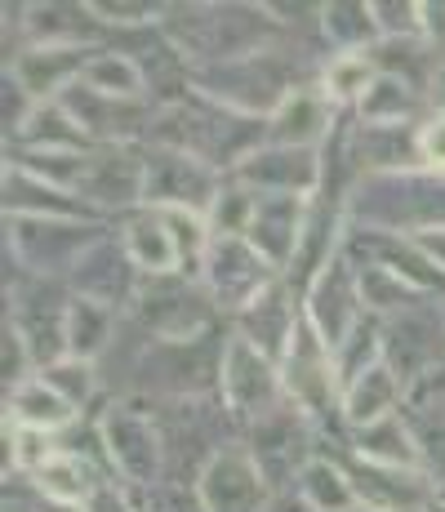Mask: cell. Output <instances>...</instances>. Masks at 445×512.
Listing matches in <instances>:
<instances>
[{
  "instance_id": "cell-32",
  "label": "cell",
  "mask_w": 445,
  "mask_h": 512,
  "mask_svg": "<svg viewBox=\"0 0 445 512\" xmlns=\"http://www.w3.org/2000/svg\"><path fill=\"white\" fill-rule=\"evenodd\" d=\"M116 330H121V308L72 294V308H67V357L98 361L112 348Z\"/></svg>"
},
{
  "instance_id": "cell-15",
  "label": "cell",
  "mask_w": 445,
  "mask_h": 512,
  "mask_svg": "<svg viewBox=\"0 0 445 512\" xmlns=\"http://www.w3.org/2000/svg\"><path fill=\"white\" fill-rule=\"evenodd\" d=\"M445 361V308H410L401 317L383 321V366H388L405 388H419L432 370Z\"/></svg>"
},
{
  "instance_id": "cell-44",
  "label": "cell",
  "mask_w": 445,
  "mask_h": 512,
  "mask_svg": "<svg viewBox=\"0 0 445 512\" xmlns=\"http://www.w3.org/2000/svg\"><path fill=\"white\" fill-rule=\"evenodd\" d=\"M89 9H94L98 27H103L107 36L152 32V27H161V18H165V5H138V0H89Z\"/></svg>"
},
{
  "instance_id": "cell-57",
  "label": "cell",
  "mask_w": 445,
  "mask_h": 512,
  "mask_svg": "<svg viewBox=\"0 0 445 512\" xmlns=\"http://www.w3.org/2000/svg\"><path fill=\"white\" fill-rule=\"evenodd\" d=\"M352 512H374V508H352Z\"/></svg>"
},
{
  "instance_id": "cell-39",
  "label": "cell",
  "mask_w": 445,
  "mask_h": 512,
  "mask_svg": "<svg viewBox=\"0 0 445 512\" xmlns=\"http://www.w3.org/2000/svg\"><path fill=\"white\" fill-rule=\"evenodd\" d=\"M321 41L330 54H370L379 45V27H374V9L339 0V5H321Z\"/></svg>"
},
{
  "instance_id": "cell-19",
  "label": "cell",
  "mask_w": 445,
  "mask_h": 512,
  "mask_svg": "<svg viewBox=\"0 0 445 512\" xmlns=\"http://www.w3.org/2000/svg\"><path fill=\"white\" fill-rule=\"evenodd\" d=\"M67 285H72V294H85V299L112 303V308H130L138 285H143V272L134 268L121 232H107V236H98L81 254V263L67 272Z\"/></svg>"
},
{
  "instance_id": "cell-11",
  "label": "cell",
  "mask_w": 445,
  "mask_h": 512,
  "mask_svg": "<svg viewBox=\"0 0 445 512\" xmlns=\"http://www.w3.org/2000/svg\"><path fill=\"white\" fill-rule=\"evenodd\" d=\"M241 441L254 455V464L263 468L267 486H272L276 495L294 490L299 472L321 455V450H316V423L303 415L294 401L285 410H276V415H267L263 423H254V428H245Z\"/></svg>"
},
{
  "instance_id": "cell-3",
  "label": "cell",
  "mask_w": 445,
  "mask_h": 512,
  "mask_svg": "<svg viewBox=\"0 0 445 512\" xmlns=\"http://www.w3.org/2000/svg\"><path fill=\"white\" fill-rule=\"evenodd\" d=\"M303 49H290L285 41L259 49V54L232 58V63L214 67H192V90L214 98V103L232 107L254 121H272V112L285 103L294 90H303Z\"/></svg>"
},
{
  "instance_id": "cell-24",
  "label": "cell",
  "mask_w": 445,
  "mask_h": 512,
  "mask_svg": "<svg viewBox=\"0 0 445 512\" xmlns=\"http://www.w3.org/2000/svg\"><path fill=\"white\" fill-rule=\"evenodd\" d=\"M343 112L334 107V98L316 85V76L303 90H294L267 121V143L276 147H325L330 134L339 130Z\"/></svg>"
},
{
  "instance_id": "cell-1",
  "label": "cell",
  "mask_w": 445,
  "mask_h": 512,
  "mask_svg": "<svg viewBox=\"0 0 445 512\" xmlns=\"http://www.w3.org/2000/svg\"><path fill=\"white\" fill-rule=\"evenodd\" d=\"M147 143L178 147V152L205 161L210 170L232 174L245 156H254L267 143V121L241 116L232 107L214 103V98L183 90L174 103H156V121Z\"/></svg>"
},
{
  "instance_id": "cell-10",
  "label": "cell",
  "mask_w": 445,
  "mask_h": 512,
  "mask_svg": "<svg viewBox=\"0 0 445 512\" xmlns=\"http://www.w3.org/2000/svg\"><path fill=\"white\" fill-rule=\"evenodd\" d=\"M281 374H285L290 401L316 428L343 423V388H339V374H334V352L325 348V339L312 330L308 317L299 321V334H294L290 352H285Z\"/></svg>"
},
{
  "instance_id": "cell-23",
  "label": "cell",
  "mask_w": 445,
  "mask_h": 512,
  "mask_svg": "<svg viewBox=\"0 0 445 512\" xmlns=\"http://www.w3.org/2000/svg\"><path fill=\"white\" fill-rule=\"evenodd\" d=\"M348 156L361 179L374 174H410L423 170L419 156V125H365L348 121Z\"/></svg>"
},
{
  "instance_id": "cell-34",
  "label": "cell",
  "mask_w": 445,
  "mask_h": 512,
  "mask_svg": "<svg viewBox=\"0 0 445 512\" xmlns=\"http://www.w3.org/2000/svg\"><path fill=\"white\" fill-rule=\"evenodd\" d=\"M81 85L103 98H121V103H147V98H152L147 72L138 67V58L130 49H98V54L89 58Z\"/></svg>"
},
{
  "instance_id": "cell-38",
  "label": "cell",
  "mask_w": 445,
  "mask_h": 512,
  "mask_svg": "<svg viewBox=\"0 0 445 512\" xmlns=\"http://www.w3.org/2000/svg\"><path fill=\"white\" fill-rule=\"evenodd\" d=\"M374 81H379L374 54H330L321 67H316V85L334 98L339 112H356Z\"/></svg>"
},
{
  "instance_id": "cell-14",
  "label": "cell",
  "mask_w": 445,
  "mask_h": 512,
  "mask_svg": "<svg viewBox=\"0 0 445 512\" xmlns=\"http://www.w3.org/2000/svg\"><path fill=\"white\" fill-rule=\"evenodd\" d=\"M334 459H339L343 472H348L361 508H374V512H432L441 504V486H437L432 472L370 464V459L352 455L348 446H334Z\"/></svg>"
},
{
  "instance_id": "cell-35",
  "label": "cell",
  "mask_w": 445,
  "mask_h": 512,
  "mask_svg": "<svg viewBox=\"0 0 445 512\" xmlns=\"http://www.w3.org/2000/svg\"><path fill=\"white\" fill-rule=\"evenodd\" d=\"M352 272H356V294H361V308L370 312V317H379V321L401 317V312L432 303L423 290H414L410 281H401L397 272L379 268V263H352Z\"/></svg>"
},
{
  "instance_id": "cell-17",
  "label": "cell",
  "mask_w": 445,
  "mask_h": 512,
  "mask_svg": "<svg viewBox=\"0 0 445 512\" xmlns=\"http://www.w3.org/2000/svg\"><path fill=\"white\" fill-rule=\"evenodd\" d=\"M227 179L259 196H316L325 183V152L321 147H276L263 143L254 156H245Z\"/></svg>"
},
{
  "instance_id": "cell-48",
  "label": "cell",
  "mask_w": 445,
  "mask_h": 512,
  "mask_svg": "<svg viewBox=\"0 0 445 512\" xmlns=\"http://www.w3.org/2000/svg\"><path fill=\"white\" fill-rule=\"evenodd\" d=\"M147 512H205V499L196 490V481H156L152 490H143Z\"/></svg>"
},
{
  "instance_id": "cell-56",
  "label": "cell",
  "mask_w": 445,
  "mask_h": 512,
  "mask_svg": "<svg viewBox=\"0 0 445 512\" xmlns=\"http://www.w3.org/2000/svg\"><path fill=\"white\" fill-rule=\"evenodd\" d=\"M432 512H445V499H441V504H437V508H432Z\"/></svg>"
},
{
  "instance_id": "cell-53",
  "label": "cell",
  "mask_w": 445,
  "mask_h": 512,
  "mask_svg": "<svg viewBox=\"0 0 445 512\" xmlns=\"http://www.w3.org/2000/svg\"><path fill=\"white\" fill-rule=\"evenodd\" d=\"M267 512H312V508L303 504V499L294 495V490H285V495H276V499H272V508H267Z\"/></svg>"
},
{
  "instance_id": "cell-9",
  "label": "cell",
  "mask_w": 445,
  "mask_h": 512,
  "mask_svg": "<svg viewBox=\"0 0 445 512\" xmlns=\"http://www.w3.org/2000/svg\"><path fill=\"white\" fill-rule=\"evenodd\" d=\"M107 232L112 228L94 219H5V241L9 254L18 259V268L27 277H58V281H67V272L81 263V254Z\"/></svg>"
},
{
  "instance_id": "cell-29",
  "label": "cell",
  "mask_w": 445,
  "mask_h": 512,
  "mask_svg": "<svg viewBox=\"0 0 445 512\" xmlns=\"http://www.w3.org/2000/svg\"><path fill=\"white\" fill-rule=\"evenodd\" d=\"M116 232H121L125 250H130L134 268L143 272V277H170V272H183V268H178L174 236H170V228H165V214L161 210L143 205V210L125 214Z\"/></svg>"
},
{
  "instance_id": "cell-22",
  "label": "cell",
  "mask_w": 445,
  "mask_h": 512,
  "mask_svg": "<svg viewBox=\"0 0 445 512\" xmlns=\"http://www.w3.org/2000/svg\"><path fill=\"white\" fill-rule=\"evenodd\" d=\"M303 317L312 321V330L321 334L330 352L339 348V343L348 339V330L365 317L361 294H356V272L343 254L308 285V294H303Z\"/></svg>"
},
{
  "instance_id": "cell-54",
  "label": "cell",
  "mask_w": 445,
  "mask_h": 512,
  "mask_svg": "<svg viewBox=\"0 0 445 512\" xmlns=\"http://www.w3.org/2000/svg\"><path fill=\"white\" fill-rule=\"evenodd\" d=\"M32 512H89L85 504H58V499H36Z\"/></svg>"
},
{
  "instance_id": "cell-59",
  "label": "cell",
  "mask_w": 445,
  "mask_h": 512,
  "mask_svg": "<svg viewBox=\"0 0 445 512\" xmlns=\"http://www.w3.org/2000/svg\"><path fill=\"white\" fill-rule=\"evenodd\" d=\"M143 512H147V508H143Z\"/></svg>"
},
{
  "instance_id": "cell-52",
  "label": "cell",
  "mask_w": 445,
  "mask_h": 512,
  "mask_svg": "<svg viewBox=\"0 0 445 512\" xmlns=\"http://www.w3.org/2000/svg\"><path fill=\"white\" fill-rule=\"evenodd\" d=\"M428 107H432V112H445V54H441L437 72H432V85H428Z\"/></svg>"
},
{
  "instance_id": "cell-21",
  "label": "cell",
  "mask_w": 445,
  "mask_h": 512,
  "mask_svg": "<svg viewBox=\"0 0 445 512\" xmlns=\"http://www.w3.org/2000/svg\"><path fill=\"white\" fill-rule=\"evenodd\" d=\"M98 49L94 45H23L9 58V76L23 85L32 103H58L72 85H81L89 58Z\"/></svg>"
},
{
  "instance_id": "cell-42",
  "label": "cell",
  "mask_w": 445,
  "mask_h": 512,
  "mask_svg": "<svg viewBox=\"0 0 445 512\" xmlns=\"http://www.w3.org/2000/svg\"><path fill=\"white\" fill-rule=\"evenodd\" d=\"M9 165L18 170L36 174L41 183H54L63 192H76L85 179V165H89V152H58V147H9L5 156Z\"/></svg>"
},
{
  "instance_id": "cell-2",
  "label": "cell",
  "mask_w": 445,
  "mask_h": 512,
  "mask_svg": "<svg viewBox=\"0 0 445 512\" xmlns=\"http://www.w3.org/2000/svg\"><path fill=\"white\" fill-rule=\"evenodd\" d=\"M161 36L187 67L232 63L281 41L267 5H165Z\"/></svg>"
},
{
  "instance_id": "cell-31",
  "label": "cell",
  "mask_w": 445,
  "mask_h": 512,
  "mask_svg": "<svg viewBox=\"0 0 445 512\" xmlns=\"http://www.w3.org/2000/svg\"><path fill=\"white\" fill-rule=\"evenodd\" d=\"M5 419L18 423V428H36V432L58 437V432H67L72 423H81L85 415L63 397V392H54L41 374H36V379H27L23 388L5 392Z\"/></svg>"
},
{
  "instance_id": "cell-27",
  "label": "cell",
  "mask_w": 445,
  "mask_h": 512,
  "mask_svg": "<svg viewBox=\"0 0 445 512\" xmlns=\"http://www.w3.org/2000/svg\"><path fill=\"white\" fill-rule=\"evenodd\" d=\"M5 219H94V214H89V205L76 192L41 183L36 174L5 161Z\"/></svg>"
},
{
  "instance_id": "cell-55",
  "label": "cell",
  "mask_w": 445,
  "mask_h": 512,
  "mask_svg": "<svg viewBox=\"0 0 445 512\" xmlns=\"http://www.w3.org/2000/svg\"><path fill=\"white\" fill-rule=\"evenodd\" d=\"M437 486H441V499H445V472H441V477H437Z\"/></svg>"
},
{
  "instance_id": "cell-50",
  "label": "cell",
  "mask_w": 445,
  "mask_h": 512,
  "mask_svg": "<svg viewBox=\"0 0 445 512\" xmlns=\"http://www.w3.org/2000/svg\"><path fill=\"white\" fill-rule=\"evenodd\" d=\"M419 156H423V170L445 174V112H432L419 125Z\"/></svg>"
},
{
  "instance_id": "cell-43",
  "label": "cell",
  "mask_w": 445,
  "mask_h": 512,
  "mask_svg": "<svg viewBox=\"0 0 445 512\" xmlns=\"http://www.w3.org/2000/svg\"><path fill=\"white\" fill-rule=\"evenodd\" d=\"M405 415H410V428L419 437L423 464H428L432 477H441L445 472V397L405 401Z\"/></svg>"
},
{
  "instance_id": "cell-4",
  "label": "cell",
  "mask_w": 445,
  "mask_h": 512,
  "mask_svg": "<svg viewBox=\"0 0 445 512\" xmlns=\"http://www.w3.org/2000/svg\"><path fill=\"white\" fill-rule=\"evenodd\" d=\"M348 223L419 236L445 228V174L410 170V174H374L356 179L348 196Z\"/></svg>"
},
{
  "instance_id": "cell-33",
  "label": "cell",
  "mask_w": 445,
  "mask_h": 512,
  "mask_svg": "<svg viewBox=\"0 0 445 512\" xmlns=\"http://www.w3.org/2000/svg\"><path fill=\"white\" fill-rule=\"evenodd\" d=\"M98 481H112L103 468L85 464V455H72V450L58 446L49 455V464H41L32 472V486L41 499H58V504H85L98 490Z\"/></svg>"
},
{
  "instance_id": "cell-41",
  "label": "cell",
  "mask_w": 445,
  "mask_h": 512,
  "mask_svg": "<svg viewBox=\"0 0 445 512\" xmlns=\"http://www.w3.org/2000/svg\"><path fill=\"white\" fill-rule=\"evenodd\" d=\"M374 366H383V321L365 312V317L348 330V339L334 348V374H339V388L356 383Z\"/></svg>"
},
{
  "instance_id": "cell-12",
  "label": "cell",
  "mask_w": 445,
  "mask_h": 512,
  "mask_svg": "<svg viewBox=\"0 0 445 512\" xmlns=\"http://www.w3.org/2000/svg\"><path fill=\"white\" fill-rule=\"evenodd\" d=\"M143 152V187L152 210H201L210 214V205L223 192V174L210 170L205 161L178 152V147L161 143H138Z\"/></svg>"
},
{
  "instance_id": "cell-51",
  "label": "cell",
  "mask_w": 445,
  "mask_h": 512,
  "mask_svg": "<svg viewBox=\"0 0 445 512\" xmlns=\"http://www.w3.org/2000/svg\"><path fill=\"white\" fill-rule=\"evenodd\" d=\"M414 245H419V250L428 254V259H432V268H437L441 277H445V228L419 232V236H414Z\"/></svg>"
},
{
  "instance_id": "cell-20",
  "label": "cell",
  "mask_w": 445,
  "mask_h": 512,
  "mask_svg": "<svg viewBox=\"0 0 445 512\" xmlns=\"http://www.w3.org/2000/svg\"><path fill=\"white\" fill-rule=\"evenodd\" d=\"M299 321H303V299L294 294L290 281H272L250 308H241L232 317V334L245 339L250 348H259L263 357L272 361H285L290 352L294 334H299Z\"/></svg>"
},
{
  "instance_id": "cell-30",
  "label": "cell",
  "mask_w": 445,
  "mask_h": 512,
  "mask_svg": "<svg viewBox=\"0 0 445 512\" xmlns=\"http://www.w3.org/2000/svg\"><path fill=\"white\" fill-rule=\"evenodd\" d=\"M405 401H410V388L388 366H374L370 374H361L343 388V428H370L388 415H401Z\"/></svg>"
},
{
  "instance_id": "cell-47",
  "label": "cell",
  "mask_w": 445,
  "mask_h": 512,
  "mask_svg": "<svg viewBox=\"0 0 445 512\" xmlns=\"http://www.w3.org/2000/svg\"><path fill=\"white\" fill-rule=\"evenodd\" d=\"M374 27L379 41H414L423 36V5H405V0H374Z\"/></svg>"
},
{
  "instance_id": "cell-58",
  "label": "cell",
  "mask_w": 445,
  "mask_h": 512,
  "mask_svg": "<svg viewBox=\"0 0 445 512\" xmlns=\"http://www.w3.org/2000/svg\"><path fill=\"white\" fill-rule=\"evenodd\" d=\"M441 308H445V303H441Z\"/></svg>"
},
{
  "instance_id": "cell-13",
  "label": "cell",
  "mask_w": 445,
  "mask_h": 512,
  "mask_svg": "<svg viewBox=\"0 0 445 512\" xmlns=\"http://www.w3.org/2000/svg\"><path fill=\"white\" fill-rule=\"evenodd\" d=\"M272 281H281V272L254 250L250 236H214L210 254H205V268H201V285L219 312H232L236 317Z\"/></svg>"
},
{
  "instance_id": "cell-6",
  "label": "cell",
  "mask_w": 445,
  "mask_h": 512,
  "mask_svg": "<svg viewBox=\"0 0 445 512\" xmlns=\"http://www.w3.org/2000/svg\"><path fill=\"white\" fill-rule=\"evenodd\" d=\"M214 299L205 294V285L196 277H183V272H170V277H143L138 285L130 317L152 334L156 343H192L205 339L214 326Z\"/></svg>"
},
{
  "instance_id": "cell-40",
  "label": "cell",
  "mask_w": 445,
  "mask_h": 512,
  "mask_svg": "<svg viewBox=\"0 0 445 512\" xmlns=\"http://www.w3.org/2000/svg\"><path fill=\"white\" fill-rule=\"evenodd\" d=\"M423 90H414L410 81H401V76H388L379 72V81L370 85V94L361 98V107H356V121L365 125H414V116L423 112Z\"/></svg>"
},
{
  "instance_id": "cell-28",
  "label": "cell",
  "mask_w": 445,
  "mask_h": 512,
  "mask_svg": "<svg viewBox=\"0 0 445 512\" xmlns=\"http://www.w3.org/2000/svg\"><path fill=\"white\" fill-rule=\"evenodd\" d=\"M343 446H348L352 455L370 459V464L428 472V464H423V450H419V437H414L410 415H405V410H401V415H388V419L370 423V428L343 432Z\"/></svg>"
},
{
  "instance_id": "cell-49",
  "label": "cell",
  "mask_w": 445,
  "mask_h": 512,
  "mask_svg": "<svg viewBox=\"0 0 445 512\" xmlns=\"http://www.w3.org/2000/svg\"><path fill=\"white\" fill-rule=\"evenodd\" d=\"M89 512H143V495L134 499V490L125 481H98V490L85 499Z\"/></svg>"
},
{
  "instance_id": "cell-18",
  "label": "cell",
  "mask_w": 445,
  "mask_h": 512,
  "mask_svg": "<svg viewBox=\"0 0 445 512\" xmlns=\"http://www.w3.org/2000/svg\"><path fill=\"white\" fill-rule=\"evenodd\" d=\"M196 490L205 499V512H267L276 499L245 441H232L227 450H219L196 477Z\"/></svg>"
},
{
  "instance_id": "cell-36",
  "label": "cell",
  "mask_w": 445,
  "mask_h": 512,
  "mask_svg": "<svg viewBox=\"0 0 445 512\" xmlns=\"http://www.w3.org/2000/svg\"><path fill=\"white\" fill-rule=\"evenodd\" d=\"M9 147H58V152H94V139L85 134V125L67 112V103H36L27 125L18 130V139Z\"/></svg>"
},
{
  "instance_id": "cell-16",
  "label": "cell",
  "mask_w": 445,
  "mask_h": 512,
  "mask_svg": "<svg viewBox=\"0 0 445 512\" xmlns=\"http://www.w3.org/2000/svg\"><path fill=\"white\" fill-rule=\"evenodd\" d=\"M76 196L89 205L94 219L107 214H134L147 205L143 187V152L138 147H94L85 165V179Z\"/></svg>"
},
{
  "instance_id": "cell-45",
  "label": "cell",
  "mask_w": 445,
  "mask_h": 512,
  "mask_svg": "<svg viewBox=\"0 0 445 512\" xmlns=\"http://www.w3.org/2000/svg\"><path fill=\"white\" fill-rule=\"evenodd\" d=\"M254 210H259V192H250V187H241L236 179H227L223 192H219V201L210 205L214 236H250Z\"/></svg>"
},
{
  "instance_id": "cell-26",
  "label": "cell",
  "mask_w": 445,
  "mask_h": 512,
  "mask_svg": "<svg viewBox=\"0 0 445 512\" xmlns=\"http://www.w3.org/2000/svg\"><path fill=\"white\" fill-rule=\"evenodd\" d=\"M18 32H23V45H94L98 49V41H107L89 0L85 5H72V0L23 5L18 9Z\"/></svg>"
},
{
  "instance_id": "cell-5",
  "label": "cell",
  "mask_w": 445,
  "mask_h": 512,
  "mask_svg": "<svg viewBox=\"0 0 445 512\" xmlns=\"http://www.w3.org/2000/svg\"><path fill=\"white\" fill-rule=\"evenodd\" d=\"M98 437H103L107 464H112L116 481H125L130 490H152L156 481H165V441L161 423H156L152 406L143 392L112 406L98 415Z\"/></svg>"
},
{
  "instance_id": "cell-8",
  "label": "cell",
  "mask_w": 445,
  "mask_h": 512,
  "mask_svg": "<svg viewBox=\"0 0 445 512\" xmlns=\"http://www.w3.org/2000/svg\"><path fill=\"white\" fill-rule=\"evenodd\" d=\"M67 308L72 285L58 277H23L9 281V321L5 326L23 339L36 366H54L67 357Z\"/></svg>"
},
{
  "instance_id": "cell-46",
  "label": "cell",
  "mask_w": 445,
  "mask_h": 512,
  "mask_svg": "<svg viewBox=\"0 0 445 512\" xmlns=\"http://www.w3.org/2000/svg\"><path fill=\"white\" fill-rule=\"evenodd\" d=\"M41 379L49 383L54 392H63L67 401H72L76 410L85 415V406L98 397V366L94 361H81V357H63L54 361V366L41 370Z\"/></svg>"
},
{
  "instance_id": "cell-7",
  "label": "cell",
  "mask_w": 445,
  "mask_h": 512,
  "mask_svg": "<svg viewBox=\"0 0 445 512\" xmlns=\"http://www.w3.org/2000/svg\"><path fill=\"white\" fill-rule=\"evenodd\" d=\"M219 401L223 410L232 415L236 432L254 428L267 415L290 406V392H285V374L281 361L263 357L259 348H250L245 339L227 334V348H223V374H219Z\"/></svg>"
},
{
  "instance_id": "cell-37",
  "label": "cell",
  "mask_w": 445,
  "mask_h": 512,
  "mask_svg": "<svg viewBox=\"0 0 445 512\" xmlns=\"http://www.w3.org/2000/svg\"><path fill=\"white\" fill-rule=\"evenodd\" d=\"M294 495H299L312 512H352V508H361V499H356L348 472H343V464L334 455H325V450L299 472Z\"/></svg>"
},
{
  "instance_id": "cell-25",
  "label": "cell",
  "mask_w": 445,
  "mask_h": 512,
  "mask_svg": "<svg viewBox=\"0 0 445 512\" xmlns=\"http://www.w3.org/2000/svg\"><path fill=\"white\" fill-rule=\"evenodd\" d=\"M308 214H312V196H259V210H254L250 223V245L281 277L290 272L294 254H299Z\"/></svg>"
}]
</instances>
